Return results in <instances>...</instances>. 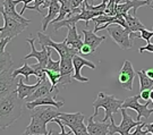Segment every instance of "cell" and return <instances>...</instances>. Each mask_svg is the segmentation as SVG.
<instances>
[{
  "instance_id": "obj_45",
  "label": "cell",
  "mask_w": 153,
  "mask_h": 135,
  "mask_svg": "<svg viewBox=\"0 0 153 135\" xmlns=\"http://www.w3.org/2000/svg\"><path fill=\"white\" fill-rule=\"evenodd\" d=\"M22 135H30V134H28L27 132H24V133H23V134H22Z\"/></svg>"
},
{
  "instance_id": "obj_36",
  "label": "cell",
  "mask_w": 153,
  "mask_h": 135,
  "mask_svg": "<svg viewBox=\"0 0 153 135\" xmlns=\"http://www.w3.org/2000/svg\"><path fill=\"white\" fill-rule=\"evenodd\" d=\"M92 52H94V50L90 45H88V44H84L82 47V49H81V54H92Z\"/></svg>"
},
{
  "instance_id": "obj_17",
  "label": "cell",
  "mask_w": 153,
  "mask_h": 135,
  "mask_svg": "<svg viewBox=\"0 0 153 135\" xmlns=\"http://www.w3.org/2000/svg\"><path fill=\"white\" fill-rule=\"evenodd\" d=\"M16 1L15 0H4L2 2H0V11H4L7 15L15 18L16 21L24 24H30L31 19H27L25 17H23L19 13L16 11Z\"/></svg>"
},
{
  "instance_id": "obj_3",
  "label": "cell",
  "mask_w": 153,
  "mask_h": 135,
  "mask_svg": "<svg viewBox=\"0 0 153 135\" xmlns=\"http://www.w3.org/2000/svg\"><path fill=\"white\" fill-rule=\"evenodd\" d=\"M125 100L117 99L115 95H109L104 94L103 92H99L98 97L93 102V108H94V113L92 116L95 118L99 115V108L104 109V118L101 122H115L114 120V115L117 113L123 107V103Z\"/></svg>"
},
{
  "instance_id": "obj_34",
  "label": "cell",
  "mask_w": 153,
  "mask_h": 135,
  "mask_svg": "<svg viewBox=\"0 0 153 135\" xmlns=\"http://www.w3.org/2000/svg\"><path fill=\"white\" fill-rule=\"evenodd\" d=\"M84 1H86V0H69V4H71V8L75 9V8H78V7H82Z\"/></svg>"
},
{
  "instance_id": "obj_32",
  "label": "cell",
  "mask_w": 153,
  "mask_h": 135,
  "mask_svg": "<svg viewBox=\"0 0 153 135\" xmlns=\"http://www.w3.org/2000/svg\"><path fill=\"white\" fill-rule=\"evenodd\" d=\"M145 124H146V123H143V124L136 126V127L134 128V131L129 133V135H148L150 132H149L148 130H143V127H145Z\"/></svg>"
},
{
  "instance_id": "obj_28",
  "label": "cell",
  "mask_w": 153,
  "mask_h": 135,
  "mask_svg": "<svg viewBox=\"0 0 153 135\" xmlns=\"http://www.w3.org/2000/svg\"><path fill=\"white\" fill-rule=\"evenodd\" d=\"M47 69L52 70V72H60V59L55 61V60L51 58V54H50L49 59H48Z\"/></svg>"
},
{
  "instance_id": "obj_44",
  "label": "cell",
  "mask_w": 153,
  "mask_h": 135,
  "mask_svg": "<svg viewBox=\"0 0 153 135\" xmlns=\"http://www.w3.org/2000/svg\"><path fill=\"white\" fill-rule=\"evenodd\" d=\"M45 135H52V130H50L49 133H48V134H45Z\"/></svg>"
},
{
  "instance_id": "obj_47",
  "label": "cell",
  "mask_w": 153,
  "mask_h": 135,
  "mask_svg": "<svg viewBox=\"0 0 153 135\" xmlns=\"http://www.w3.org/2000/svg\"><path fill=\"white\" fill-rule=\"evenodd\" d=\"M2 1H4V0H1V1H0V2H2Z\"/></svg>"
},
{
  "instance_id": "obj_20",
  "label": "cell",
  "mask_w": 153,
  "mask_h": 135,
  "mask_svg": "<svg viewBox=\"0 0 153 135\" xmlns=\"http://www.w3.org/2000/svg\"><path fill=\"white\" fill-rule=\"evenodd\" d=\"M53 91H56V90L53 89L52 83H51V81H50L49 77H48V80H45V81L35 90V92L33 93L32 95L28 97L27 99H25V100H26V102H31V101H34V100H38L40 98L48 97V95H50Z\"/></svg>"
},
{
  "instance_id": "obj_1",
  "label": "cell",
  "mask_w": 153,
  "mask_h": 135,
  "mask_svg": "<svg viewBox=\"0 0 153 135\" xmlns=\"http://www.w3.org/2000/svg\"><path fill=\"white\" fill-rule=\"evenodd\" d=\"M23 100L14 91L5 97H0V124L4 131L14 124L22 115Z\"/></svg>"
},
{
  "instance_id": "obj_46",
  "label": "cell",
  "mask_w": 153,
  "mask_h": 135,
  "mask_svg": "<svg viewBox=\"0 0 153 135\" xmlns=\"http://www.w3.org/2000/svg\"><path fill=\"white\" fill-rule=\"evenodd\" d=\"M151 8H152V9H153V5H151Z\"/></svg>"
},
{
  "instance_id": "obj_21",
  "label": "cell",
  "mask_w": 153,
  "mask_h": 135,
  "mask_svg": "<svg viewBox=\"0 0 153 135\" xmlns=\"http://www.w3.org/2000/svg\"><path fill=\"white\" fill-rule=\"evenodd\" d=\"M65 40L71 48L76 49V50H78L81 52V49L84 45V41L81 39V37L77 33L76 25H73V26L68 27V33H67V37L65 38Z\"/></svg>"
},
{
  "instance_id": "obj_8",
  "label": "cell",
  "mask_w": 153,
  "mask_h": 135,
  "mask_svg": "<svg viewBox=\"0 0 153 135\" xmlns=\"http://www.w3.org/2000/svg\"><path fill=\"white\" fill-rule=\"evenodd\" d=\"M120 113H121V123L120 125H117L115 124V122H110L111 124H110V135H115L116 133H118V134L120 135H129V133L131 132L133 128H135L136 126L138 125L143 124L142 122L140 120H136V119H133L131 116H129L128 113H126V109L121 108L120 109Z\"/></svg>"
},
{
  "instance_id": "obj_15",
  "label": "cell",
  "mask_w": 153,
  "mask_h": 135,
  "mask_svg": "<svg viewBox=\"0 0 153 135\" xmlns=\"http://www.w3.org/2000/svg\"><path fill=\"white\" fill-rule=\"evenodd\" d=\"M73 64H74V75H73V80H76L78 82H84V83H88L90 80L88 77H84L81 74V70L83 67L88 66L92 69H95V65L93 64L92 61H90L88 59H84L82 56L76 54L73 57Z\"/></svg>"
},
{
  "instance_id": "obj_26",
  "label": "cell",
  "mask_w": 153,
  "mask_h": 135,
  "mask_svg": "<svg viewBox=\"0 0 153 135\" xmlns=\"http://www.w3.org/2000/svg\"><path fill=\"white\" fill-rule=\"evenodd\" d=\"M136 73L138 78H140V92L145 91V90H152L153 80L146 75L145 70H138Z\"/></svg>"
},
{
  "instance_id": "obj_33",
  "label": "cell",
  "mask_w": 153,
  "mask_h": 135,
  "mask_svg": "<svg viewBox=\"0 0 153 135\" xmlns=\"http://www.w3.org/2000/svg\"><path fill=\"white\" fill-rule=\"evenodd\" d=\"M137 38L143 39V40H145V41L149 43V42H150V40L153 38V30H152V32H151V31H148L146 28H144V30L141 31V34H137Z\"/></svg>"
},
{
  "instance_id": "obj_37",
  "label": "cell",
  "mask_w": 153,
  "mask_h": 135,
  "mask_svg": "<svg viewBox=\"0 0 153 135\" xmlns=\"http://www.w3.org/2000/svg\"><path fill=\"white\" fill-rule=\"evenodd\" d=\"M140 95H141V98H142L143 100L149 101V100H150V97H151V90H145V91L140 92Z\"/></svg>"
},
{
  "instance_id": "obj_22",
  "label": "cell",
  "mask_w": 153,
  "mask_h": 135,
  "mask_svg": "<svg viewBox=\"0 0 153 135\" xmlns=\"http://www.w3.org/2000/svg\"><path fill=\"white\" fill-rule=\"evenodd\" d=\"M43 82L42 81H36V83L34 85H28V84H24L23 78L21 77L18 80V87H17V93H18V97L21 98L22 100L24 99H27L28 97H31L33 93L35 92V90L38 89Z\"/></svg>"
},
{
  "instance_id": "obj_10",
  "label": "cell",
  "mask_w": 153,
  "mask_h": 135,
  "mask_svg": "<svg viewBox=\"0 0 153 135\" xmlns=\"http://www.w3.org/2000/svg\"><path fill=\"white\" fill-rule=\"evenodd\" d=\"M140 99H141V95H134V97H129L127 98L124 103H123V107L121 108L124 109H131V110H135L137 113V117L136 120H141V118H145L148 119L151 115L153 113V108L149 109V104L152 101H146L145 103H140Z\"/></svg>"
},
{
  "instance_id": "obj_12",
  "label": "cell",
  "mask_w": 153,
  "mask_h": 135,
  "mask_svg": "<svg viewBox=\"0 0 153 135\" xmlns=\"http://www.w3.org/2000/svg\"><path fill=\"white\" fill-rule=\"evenodd\" d=\"M58 92H59V89H57L55 91V94H50L48 97L44 98H40L38 100H34V101H31V102H26V108L30 109V110H33L36 107H40V106H53L56 108L60 109L62 106H64V99H58Z\"/></svg>"
},
{
  "instance_id": "obj_39",
  "label": "cell",
  "mask_w": 153,
  "mask_h": 135,
  "mask_svg": "<svg viewBox=\"0 0 153 135\" xmlns=\"http://www.w3.org/2000/svg\"><path fill=\"white\" fill-rule=\"evenodd\" d=\"M34 0H22V2H24V6H23V8H22V10L19 11V14L22 15V14H24V11L27 9V6L31 4V2H33Z\"/></svg>"
},
{
  "instance_id": "obj_27",
  "label": "cell",
  "mask_w": 153,
  "mask_h": 135,
  "mask_svg": "<svg viewBox=\"0 0 153 135\" xmlns=\"http://www.w3.org/2000/svg\"><path fill=\"white\" fill-rule=\"evenodd\" d=\"M13 75H14V77H15V78H16L17 76H19V75L24 76V77H25V81H26V83H28V82H30L28 77H30V75H35V70H34V68H33L30 64H24L22 67H19V68H17V69L14 70Z\"/></svg>"
},
{
  "instance_id": "obj_40",
  "label": "cell",
  "mask_w": 153,
  "mask_h": 135,
  "mask_svg": "<svg viewBox=\"0 0 153 135\" xmlns=\"http://www.w3.org/2000/svg\"><path fill=\"white\" fill-rule=\"evenodd\" d=\"M145 128L153 135V123L152 124H145Z\"/></svg>"
},
{
  "instance_id": "obj_23",
  "label": "cell",
  "mask_w": 153,
  "mask_h": 135,
  "mask_svg": "<svg viewBox=\"0 0 153 135\" xmlns=\"http://www.w3.org/2000/svg\"><path fill=\"white\" fill-rule=\"evenodd\" d=\"M60 8H61V4L59 1L52 4L48 8V14L42 18V32H45L47 28H48V25L51 24V23L53 22V19L57 18V16L60 13Z\"/></svg>"
},
{
  "instance_id": "obj_11",
  "label": "cell",
  "mask_w": 153,
  "mask_h": 135,
  "mask_svg": "<svg viewBox=\"0 0 153 135\" xmlns=\"http://www.w3.org/2000/svg\"><path fill=\"white\" fill-rule=\"evenodd\" d=\"M136 75L137 73L134 72V68H133L131 61L125 60L119 73H118V81L120 83V87L124 90L131 91L133 90V82H134V78Z\"/></svg>"
},
{
  "instance_id": "obj_18",
  "label": "cell",
  "mask_w": 153,
  "mask_h": 135,
  "mask_svg": "<svg viewBox=\"0 0 153 135\" xmlns=\"http://www.w3.org/2000/svg\"><path fill=\"white\" fill-rule=\"evenodd\" d=\"M109 122H94V117L91 116L88 119V135H110Z\"/></svg>"
},
{
  "instance_id": "obj_16",
  "label": "cell",
  "mask_w": 153,
  "mask_h": 135,
  "mask_svg": "<svg viewBox=\"0 0 153 135\" xmlns=\"http://www.w3.org/2000/svg\"><path fill=\"white\" fill-rule=\"evenodd\" d=\"M148 5L146 0H125L124 2H118L116 5V13L117 15H124L128 14V11L133 8V15L136 16V11L138 9V7Z\"/></svg>"
},
{
  "instance_id": "obj_2",
  "label": "cell",
  "mask_w": 153,
  "mask_h": 135,
  "mask_svg": "<svg viewBox=\"0 0 153 135\" xmlns=\"http://www.w3.org/2000/svg\"><path fill=\"white\" fill-rule=\"evenodd\" d=\"M14 70L10 54L4 51L0 54V97H5L17 90L18 83H15V77L13 75Z\"/></svg>"
},
{
  "instance_id": "obj_7",
  "label": "cell",
  "mask_w": 153,
  "mask_h": 135,
  "mask_svg": "<svg viewBox=\"0 0 153 135\" xmlns=\"http://www.w3.org/2000/svg\"><path fill=\"white\" fill-rule=\"evenodd\" d=\"M0 13H1V15L4 17V21H5V25L0 27V39H13L27 28L28 24L18 22L15 18L7 15L4 11H0Z\"/></svg>"
},
{
  "instance_id": "obj_29",
  "label": "cell",
  "mask_w": 153,
  "mask_h": 135,
  "mask_svg": "<svg viewBox=\"0 0 153 135\" xmlns=\"http://www.w3.org/2000/svg\"><path fill=\"white\" fill-rule=\"evenodd\" d=\"M51 123H56V124H58L59 126H60V133H58V132H56V131L52 130V135H69L71 133H73L71 131H69V132H66L65 130V124L61 122L60 119L58 118H55V119H52V122Z\"/></svg>"
},
{
  "instance_id": "obj_25",
  "label": "cell",
  "mask_w": 153,
  "mask_h": 135,
  "mask_svg": "<svg viewBox=\"0 0 153 135\" xmlns=\"http://www.w3.org/2000/svg\"><path fill=\"white\" fill-rule=\"evenodd\" d=\"M125 18H126V23H127V26H128V30L131 32L133 33L141 32L142 30L145 28L144 24H142V23L140 22V19L136 16H134L131 14H126Z\"/></svg>"
},
{
  "instance_id": "obj_19",
  "label": "cell",
  "mask_w": 153,
  "mask_h": 135,
  "mask_svg": "<svg viewBox=\"0 0 153 135\" xmlns=\"http://www.w3.org/2000/svg\"><path fill=\"white\" fill-rule=\"evenodd\" d=\"M25 132H27L30 135H45L49 133L47 123L35 116H31V123L26 127Z\"/></svg>"
},
{
  "instance_id": "obj_9",
  "label": "cell",
  "mask_w": 153,
  "mask_h": 135,
  "mask_svg": "<svg viewBox=\"0 0 153 135\" xmlns=\"http://www.w3.org/2000/svg\"><path fill=\"white\" fill-rule=\"evenodd\" d=\"M26 41L30 43L31 52H30L28 54H26V56H24V59L35 58V59L38 60V63L32 66L34 69H44V68H47L48 59H49V56L51 54V49L52 48H50V47H42V50L38 51V50L35 49V45H34L35 39L28 38Z\"/></svg>"
},
{
  "instance_id": "obj_5",
  "label": "cell",
  "mask_w": 153,
  "mask_h": 135,
  "mask_svg": "<svg viewBox=\"0 0 153 135\" xmlns=\"http://www.w3.org/2000/svg\"><path fill=\"white\" fill-rule=\"evenodd\" d=\"M58 118L68 126L75 135H88V126L84 124L85 116L82 113H61Z\"/></svg>"
},
{
  "instance_id": "obj_30",
  "label": "cell",
  "mask_w": 153,
  "mask_h": 135,
  "mask_svg": "<svg viewBox=\"0 0 153 135\" xmlns=\"http://www.w3.org/2000/svg\"><path fill=\"white\" fill-rule=\"evenodd\" d=\"M116 5H117V0H109L104 14L109 15V16H116L117 15V13H116Z\"/></svg>"
},
{
  "instance_id": "obj_43",
  "label": "cell",
  "mask_w": 153,
  "mask_h": 135,
  "mask_svg": "<svg viewBox=\"0 0 153 135\" xmlns=\"http://www.w3.org/2000/svg\"><path fill=\"white\" fill-rule=\"evenodd\" d=\"M148 1V6H151V2H152L153 0H146Z\"/></svg>"
},
{
  "instance_id": "obj_24",
  "label": "cell",
  "mask_w": 153,
  "mask_h": 135,
  "mask_svg": "<svg viewBox=\"0 0 153 135\" xmlns=\"http://www.w3.org/2000/svg\"><path fill=\"white\" fill-rule=\"evenodd\" d=\"M83 41H84V44H88L91 48L95 51L97 48H98L100 44L103 42L105 40V37H98L97 33L94 31H88V30H83Z\"/></svg>"
},
{
  "instance_id": "obj_42",
  "label": "cell",
  "mask_w": 153,
  "mask_h": 135,
  "mask_svg": "<svg viewBox=\"0 0 153 135\" xmlns=\"http://www.w3.org/2000/svg\"><path fill=\"white\" fill-rule=\"evenodd\" d=\"M150 100L152 101V103H153V89L151 90V97H150Z\"/></svg>"
},
{
  "instance_id": "obj_4",
  "label": "cell",
  "mask_w": 153,
  "mask_h": 135,
  "mask_svg": "<svg viewBox=\"0 0 153 135\" xmlns=\"http://www.w3.org/2000/svg\"><path fill=\"white\" fill-rule=\"evenodd\" d=\"M38 41L41 47H50V48L55 49L60 56V58H66V57H74L76 54H79L81 52L74 48H71L66 40H64L61 43H57L55 41H52L50 37L45 35L44 32H38Z\"/></svg>"
},
{
  "instance_id": "obj_41",
  "label": "cell",
  "mask_w": 153,
  "mask_h": 135,
  "mask_svg": "<svg viewBox=\"0 0 153 135\" xmlns=\"http://www.w3.org/2000/svg\"><path fill=\"white\" fill-rule=\"evenodd\" d=\"M145 73H146V75L150 77V78H152L153 80V68H149V69L145 70Z\"/></svg>"
},
{
  "instance_id": "obj_14",
  "label": "cell",
  "mask_w": 153,
  "mask_h": 135,
  "mask_svg": "<svg viewBox=\"0 0 153 135\" xmlns=\"http://www.w3.org/2000/svg\"><path fill=\"white\" fill-rule=\"evenodd\" d=\"M60 113V110L53 106H40L33 109L31 111V116H35L48 124L49 122H52V119L59 117Z\"/></svg>"
},
{
  "instance_id": "obj_35",
  "label": "cell",
  "mask_w": 153,
  "mask_h": 135,
  "mask_svg": "<svg viewBox=\"0 0 153 135\" xmlns=\"http://www.w3.org/2000/svg\"><path fill=\"white\" fill-rule=\"evenodd\" d=\"M10 38H6V39H0V54H2L5 51V47L7 45V43L10 41Z\"/></svg>"
},
{
  "instance_id": "obj_6",
  "label": "cell",
  "mask_w": 153,
  "mask_h": 135,
  "mask_svg": "<svg viewBox=\"0 0 153 135\" xmlns=\"http://www.w3.org/2000/svg\"><path fill=\"white\" fill-rule=\"evenodd\" d=\"M107 31L109 33V35L112 38V40L118 44L120 49L127 50V49L133 48L134 40H131V33L129 30H127L125 27H123L119 24H110L107 27Z\"/></svg>"
},
{
  "instance_id": "obj_31",
  "label": "cell",
  "mask_w": 153,
  "mask_h": 135,
  "mask_svg": "<svg viewBox=\"0 0 153 135\" xmlns=\"http://www.w3.org/2000/svg\"><path fill=\"white\" fill-rule=\"evenodd\" d=\"M44 2H45V0H34L33 5H28L27 8L31 10H36L40 14H43V10L41 9V7L44 5Z\"/></svg>"
},
{
  "instance_id": "obj_38",
  "label": "cell",
  "mask_w": 153,
  "mask_h": 135,
  "mask_svg": "<svg viewBox=\"0 0 153 135\" xmlns=\"http://www.w3.org/2000/svg\"><path fill=\"white\" fill-rule=\"evenodd\" d=\"M140 50V52H144V51H149V52H153V43L151 42H149L145 47H141V48L138 49Z\"/></svg>"
},
{
  "instance_id": "obj_13",
  "label": "cell",
  "mask_w": 153,
  "mask_h": 135,
  "mask_svg": "<svg viewBox=\"0 0 153 135\" xmlns=\"http://www.w3.org/2000/svg\"><path fill=\"white\" fill-rule=\"evenodd\" d=\"M60 75L61 76L60 80H59V84H60L61 87L71 84V81H73V75H74L73 57L60 58Z\"/></svg>"
}]
</instances>
